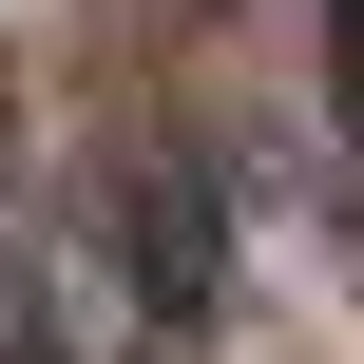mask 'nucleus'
Listing matches in <instances>:
<instances>
[{
  "mask_svg": "<svg viewBox=\"0 0 364 364\" xmlns=\"http://www.w3.org/2000/svg\"><path fill=\"white\" fill-rule=\"evenodd\" d=\"M96 288H115V326H134V346H192V326L230 307V211H211V154H134V173L96 192Z\"/></svg>",
  "mask_w": 364,
  "mask_h": 364,
  "instance_id": "nucleus-1",
  "label": "nucleus"
},
{
  "mask_svg": "<svg viewBox=\"0 0 364 364\" xmlns=\"http://www.w3.org/2000/svg\"><path fill=\"white\" fill-rule=\"evenodd\" d=\"M326 77H346V154H364V0H326Z\"/></svg>",
  "mask_w": 364,
  "mask_h": 364,
  "instance_id": "nucleus-2",
  "label": "nucleus"
}]
</instances>
